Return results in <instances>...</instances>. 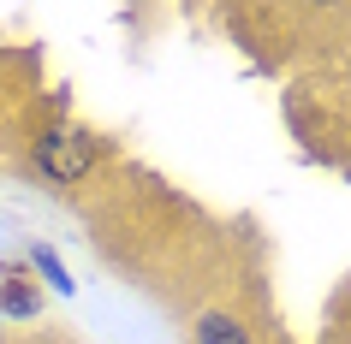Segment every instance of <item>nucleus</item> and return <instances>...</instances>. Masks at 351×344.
<instances>
[{"instance_id": "f03ea898", "label": "nucleus", "mask_w": 351, "mask_h": 344, "mask_svg": "<svg viewBox=\"0 0 351 344\" xmlns=\"http://www.w3.org/2000/svg\"><path fill=\"white\" fill-rule=\"evenodd\" d=\"M42 308V285L30 261H0V315H12V321H30Z\"/></svg>"}, {"instance_id": "20e7f679", "label": "nucleus", "mask_w": 351, "mask_h": 344, "mask_svg": "<svg viewBox=\"0 0 351 344\" xmlns=\"http://www.w3.org/2000/svg\"><path fill=\"white\" fill-rule=\"evenodd\" d=\"M191 344H250V332L232 315H203V321L191 326Z\"/></svg>"}, {"instance_id": "f257e3e1", "label": "nucleus", "mask_w": 351, "mask_h": 344, "mask_svg": "<svg viewBox=\"0 0 351 344\" xmlns=\"http://www.w3.org/2000/svg\"><path fill=\"white\" fill-rule=\"evenodd\" d=\"M90 161H95L90 131H54V137H42V148H36V166L48 172V178H60V184L84 178V172H90Z\"/></svg>"}, {"instance_id": "7ed1b4c3", "label": "nucleus", "mask_w": 351, "mask_h": 344, "mask_svg": "<svg viewBox=\"0 0 351 344\" xmlns=\"http://www.w3.org/2000/svg\"><path fill=\"white\" fill-rule=\"evenodd\" d=\"M24 261H30V273H42V279H48V291H60V297H72V291H77V279L66 273V261H60L48 243H36V250L24 255Z\"/></svg>"}]
</instances>
